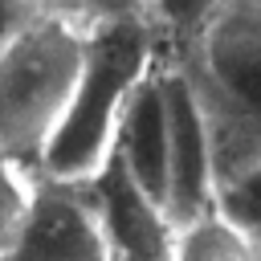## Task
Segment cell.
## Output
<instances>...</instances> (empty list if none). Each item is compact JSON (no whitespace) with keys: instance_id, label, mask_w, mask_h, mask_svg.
<instances>
[{"instance_id":"obj_11","label":"cell","mask_w":261,"mask_h":261,"mask_svg":"<svg viewBox=\"0 0 261 261\" xmlns=\"http://www.w3.org/2000/svg\"><path fill=\"white\" fill-rule=\"evenodd\" d=\"M33 188H37V175L0 151V261L8 257V249L24 224V212L33 204Z\"/></svg>"},{"instance_id":"obj_6","label":"cell","mask_w":261,"mask_h":261,"mask_svg":"<svg viewBox=\"0 0 261 261\" xmlns=\"http://www.w3.org/2000/svg\"><path fill=\"white\" fill-rule=\"evenodd\" d=\"M86 192L98 208L114 261H171L175 257V228L167 212L126 175L114 151L102 163V171L86 184Z\"/></svg>"},{"instance_id":"obj_8","label":"cell","mask_w":261,"mask_h":261,"mask_svg":"<svg viewBox=\"0 0 261 261\" xmlns=\"http://www.w3.org/2000/svg\"><path fill=\"white\" fill-rule=\"evenodd\" d=\"M171 261H261V249L220 212H208L204 220L175 232Z\"/></svg>"},{"instance_id":"obj_7","label":"cell","mask_w":261,"mask_h":261,"mask_svg":"<svg viewBox=\"0 0 261 261\" xmlns=\"http://www.w3.org/2000/svg\"><path fill=\"white\" fill-rule=\"evenodd\" d=\"M114 155L126 167V175L167 212V106H163V73L159 61L143 73V82L130 90Z\"/></svg>"},{"instance_id":"obj_13","label":"cell","mask_w":261,"mask_h":261,"mask_svg":"<svg viewBox=\"0 0 261 261\" xmlns=\"http://www.w3.org/2000/svg\"><path fill=\"white\" fill-rule=\"evenodd\" d=\"M33 16H41V12H33L24 0H0V49H4V45L33 20Z\"/></svg>"},{"instance_id":"obj_14","label":"cell","mask_w":261,"mask_h":261,"mask_svg":"<svg viewBox=\"0 0 261 261\" xmlns=\"http://www.w3.org/2000/svg\"><path fill=\"white\" fill-rule=\"evenodd\" d=\"M33 12H69V4L73 0H24Z\"/></svg>"},{"instance_id":"obj_3","label":"cell","mask_w":261,"mask_h":261,"mask_svg":"<svg viewBox=\"0 0 261 261\" xmlns=\"http://www.w3.org/2000/svg\"><path fill=\"white\" fill-rule=\"evenodd\" d=\"M86 33L65 12L33 16L0 49V151L29 171L65 114Z\"/></svg>"},{"instance_id":"obj_2","label":"cell","mask_w":261,"mask_h":261,"mask_svg":"<svg viewBox=\"0 0 261 261\" xmlns=\"http://www.w3.org/2000/svg\"><path fill=\"white\" fill-rule=\"evenodd\" d=\"M179 61L208 118L220 188L261 159V8H220Z\"/></svg>"},{"instance_id":"obj_4","label":"cell","mask_w":261,"mask_h":261,"mask_svg":"<svg viewBox=\"0 0 261 261\" xmlns=\"http://www.w3.org/2000/svg\"><path fill=\"white\" fill-rule=\"evenodd\" d=\"M159 73L167 106V220L179 232L216 212V155L188 65L159 57Z\"/></svg>"},{"instance_id":"obj_12","label":"cell","mask_w":261,"mask_h":261,"mask_svg":"<svg viewBox=\"0 0 261 261\" xmlns=\"http://www.w3.org/2000/svg\"><path fill=\"white\" fill-rule=\"evenodd\" d=\"M151 4L155 0H73L65 16L77 29H98V24H118V20H147L151 24Z\"/></svg>"},{"instance_id":"obj_5","label":"cell","mask_w":261,"mask_h":261,"mask_svg":"<svg viewBox=\"0 0 261 261\" xmlns=\"http://www.w3.org/2000/svg\"><path fill=\"white\" fill-rule=\"evenodd\" d=\"M4 261H114L86 184L37 179L33 204Z\"/></svg>"},{"instance_id":"obj_9","label":"cell","mask_w":261,"mask_h":261,"mask_svg":"<svg viewBox=\"0 0 261 261\" xmlns=\"http://www.w3.org/2000/svg\"><path fill=\"white\" fill-rule=\"evenodd\" d=\"M224 0H155L151 4V29L159 37V45H171L175 57H184L204 29L220 16Z\"/></svg>"},{"instance_id":"obj_1","label":"cell","mask_w":261,"mask_h":261,"mask_svg":"<svg viewBox=\"0 0 261 261\" xmlns=\"http://www.w3.org/2000/svg\"><path fill=\"white\" fill-rule=\"evenodd\" d=\"M82 33H86V49L73 94L33 167V175L45 184L77 188L102 171V163L114 151V135L130 90L159 61V37L147 20H118Z\"/></svg>"},{"instance_id":"obj_15","label":"cell","mask_w":261,"mask_h":261,"mask_svg":"<svg viewBox=\"0 0 261 261\" xmlns=\"http://www.w3.org/2000/svg\"><path fill=\"white\" fill-rule=\"evenodd\" d=\"M224 8H261V0H224Z\"/></svg>"},{"instance_id":"obj_10","label":"cell","mask_w":261,"mask_h":261,"mask_svg":"<svg viewBox=\"0 0 261 261\" xmlns=\"http://www.w3.org/2000/svg\"><path fill=\"white\" fill-rule=\"evenodd\" d=\"M216 212L237 224L257 249H261V159L228 179H220L216 188Z\"/></svg>"}]
</instances>
